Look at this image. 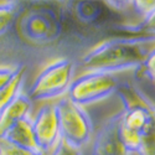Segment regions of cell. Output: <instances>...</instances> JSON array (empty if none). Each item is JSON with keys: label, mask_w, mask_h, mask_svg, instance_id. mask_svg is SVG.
<instances>
[{"label": "cell", "mask_w": 155, "mask_h": 155, "mask_svg": "<svg viewBox=\"0 0 155 155\" xmlns=\"http://www.w3.org/2000/svg\"><path fill=\"white\" fill-rule=\"evenodd\" d=\"M31 123L38 150L48 155L61 139L55 103L42 106L31 119Z\"/></svg>", "instance_id": "5b68a950"}, {"label": "cell", "mask_w": 155, "mask_h": 155, "mask_svg": "<svg viewBox=\"0 0 155 155\" xmlns=\"http://www.w3.org/2000/svg\"><path fill=\"white\" fill-rule=\"evenodd\" d=\"M16 16L15 3H0V35L6 32Z\"/></svg>", "instance_id": "30bf717a"}, {"label": "cell", "mask_w": 155, "mask_h": 155, "mask_svg": "<svg viewBox=\"0 0 155 155\" xmlns=\"http://www.w3.org/2000/svg\"><path fill=\"white\" fill-rule=\"evenodd\" d=\"M48 155H83L82 150L80 148L72 147L67 144L66 141L60 139V141L56 144V147L48 153Z\"/></svg>", "instance_id": "9a60e30c"}, {"label": "cell", "mask_w": 155, "mask_h": 155, "mask_svg": "<svg viewBox=\"0 0 155 155\" xmlns=\"http://www.w3.org/2000/svg\"><path fill=\"white\" fill-rule=\"evenodd\" d=\"M153 83H154V86H155V80H154V81H153Z\"/></svg>", "instance_id": "e0dca14e"}, {"label": "cell", "mask_w": 155, "mask_h": 155, "mask_svg": "<svg viewBox=\"0 0 155 155\" xmlns=\"http://www.w3.org/2000/svg\"><path fill=\"white\" fill-rule=\"evenodd\" d=\"M21 64L19 66H10V67H0V89H3L19 72Z\"/></svg>", "instance_id": "2e32d148"}, {"label": "cell", "mask_w": 155, "mask_h": 155, "mask_svg": "<svg viewBox=\"0 0 155 155\" xmlns=\"http://www.w3.org/2000/svg\"><path fill=\"white\" fill-rule=\"evenodd\" d=\"M60 125V137L67 144L83 148L93 134V124L86 109L72 102L67 96L61 97L56 103Z\"/></svg>", "instance_id": "7a4b0ae2"}, {"label": "cell", "mask_w": 155, "mask_h": 155, "mask_svg": "<svg viewBox=\"0 0 155 155\" xmlns=\"http://www.w3.org/2000/svg\"><path fill=\"white\" fill-rule=\"evenodd\" d=\"M120 112L109 117L93 138L91 155H132L128 153L119 138Z\"/></svg>", "instance_id": "8992f818"}, {"label": "cell", "mask_w": 155, "mask_h": 155, "mask_svg": "<svg viewBox=\"0 0 155 155\" xmlns=\"http://www.w3.org/2000/svg\"><path fill=\"white\" fill-rule=\"evenodd\" d=\"M0 155H45L41 151H34L29 149L19 148L9 143L4 138H0Z\"/></svg>", "instance_id": "8fae6325"}, {"label": "cell", "mask_w": 155, "mask_h": 155, "mask_svg": "<svg viewBox=\"0 0 155 155\" xmlns=\"http://www.w3.org/2000/svg\"><path fill=\"white\" fill-rule=\"evenodd\" d=\"M132 155H137V154H132Z\"/></svg>", "instance_id": "ac0fdd59"}, {"label": "cell", "mask_w": 155, "mask_h": 155, "mask_svg": "<svg viewBox=\"0 0 155 155\" xmlns=\"http://www.w3.org/2000/svg\"><path fill=\"white\" fill-rule=\"evenodd\" d=\"M120 83L117 73L91 71L72 81L67 97L81 107L99 102L118 91Z\"/></svg>", "instance_id": "277c9868"}, {"label": "cell", "mask_w": 155, "mask_h": 155, "mask_svg": "<svg viewBox=\"0 0 155 155\" xmlns=\"http://www.w3.org/2000/svg\"><path fill=\"white\" fill-rule=\"evenodd\" d=\"M31 108V99L28 97V94L21 92L14 101L10 102L3 109H0V138H3L16 122L28 118Z\"/></svg>", "instance_id": "52a82bcc"}, {"label": "cell", "mask_w": 155, "mask_h": 155, "mask_svg": "<svg viewBox=\"0 0 155 155\" xmlns=\"http://www.w3.org/2000/svg\"><path fill=\"white\" fill-rule=\"evenodd\" d=\"M74 63L68 58H58L51 62L38 73L30 87L28 97L34 101H47L67 94L73 81Z\"/></svg>", "instance_id": "3957f363"}, {"label": "cell", "mask_w": 155, "mask_h": 155, "mask_svg": "<svg viewBox=\"0 0 155 155\" xmlns=\"http://www.w3.org/2000/svg\"><path fill=\"white\" fill-rule=\"evenodd\" d=\"M154 112H155V107H154Z\"/></svg>", "instance_id": "d6986e66"}, {"label": "cell", "mask_w": 155, "mask_h": 155, "mask_svg": "<svg viewBox=\"0 0 155 155\" xmlns=\"http://www.w3.org/2000/svg\"><path fill=\"white\" fill-rule=\"evenodd\" d=\"M24 74H25V66H22L19 70V72L3 89H0V109H3L5 106H8L10 102L14 101L20 93L21 88L24 86Z\"/></svg>", "instance_id": "9c48e42d"}, {"label": "cell", "mask_w": 155, "mask_h": 155, "mask_svg": "<svg viewBox=\"0 0 155 155\" xmlns=\"http://www.w3.org/2000/svg\"><path fill=\"white\" fill-rule=\"evenodd\" d=\"M9 143L14 144L19 148L29 149L34 151H40L37 148L34 130H32V123L30 117L24 118L19 122H16L3 137ZM44 154V153H42Z\"/></svg>", "instance_id": "ba28073f"}, {"label": "cell", "mask_w": 155, "mask_h": 155, "mask_svg": "<svg viewBox=\"0 0 155 155\" xmlns=\"http://www.w3.org/2000/svg\"><path fill=\"white\" fill-rule=\"evenodd\" d=\"M129 5L140 18V21L155 11V2H130Z\"/></svg>", "instance_id": "5bb4252c"}, {"label": "cell", "mask_w": 155, "mask_h": 155, "mask_svg": "<svg viewBox=\"0 0 155 155\" xmlns=\"http://www.w3.org/2000/svg\"><path fill=\"white\" fill-rule=\"evenodd\" d=\"M133 29H135L140 34H143V37L155 38V11L151 12L144 20L139 21Z\"/></svg>", "instance_id": "4fadbf2b"}, {"label": "cell", "mask_w": 155, "mask_h": 155, "mask_svg": "<svg viewBox=\"0 0 155 155\" xmlns=\"http://www.w3.org/2000/svg\"><path fill=\"white\" fill-rule=\"evenodd\" d=\"M141 74L150 81L155 80V46L151 47V50L147 54L143 63L139 67Z\"/></svg>", "instance_id": "7c38bea8"}, {"label": "cell", "mask_w": 155, "mask_h": 155, "mask_svg": "<svg viewBox=\"0 0 155 155\" xmlns=\"http://www.w3.org/2000/svg\"><path fill=\"white\" fill-rule=\"evenodd\" d=\"M153 46L155 38L151 37L110 38L88 51L82 57V67L87 72L109 73L139 68Z\"/></svg>", "instance_id": "6da1fadb"}]
</instances>
